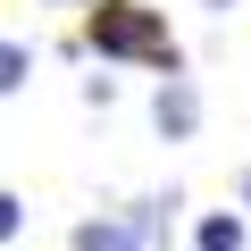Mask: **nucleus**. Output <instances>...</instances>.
Segmentation results:
<instances>
[{"label":"nucleus","mask_w":251,"mask_h":251,"mask_svg":"<svg viewBox=\"0 0 251 251\" xmlns=\"http://www.w3.org/2000/svg\"><path fill=\"white\" fill-rule=\"evenodd\" d=\"M84 34H92V50H100V59H151V67H176L168 25H159L151 9H134V0H100Z\"/></svg>","instance_id":"obj_1"},{"label":"nucleus","mask_w":251,"mask_h":251,"mask_svg":"<svg viewBox=\"0 0 251 251\" xmlns=\"http://www.w3.org/2000/svg\"><path fill=\"white\" fill-rule=\"evenodd\" d=\"M151 234V209H134V218H109V226H75V251H134Z\"/></svg>","instance_id":"obj_2"},{"label":"nucleus","mask_w":251,"mask_h":251,"mask_svg":"<svg viewBox=\"0 0 251 251\" xmlns=\"http://www.w3.org/2000/svg\"><path fill=\"white\" fill-rule=\"evenodd\" d=\"M193 117H201L193 84H184V75H168V92H159V134H193Z\"/></svg>","instance_id":"obj_3"},{"label":"nucleus","mask_w":251,"mask_h":251,"mask_svg":"<svg viewBox=\"0 0 251 251\" xmlns=\"http://www.w3.org/2000/svg\"><path fill=\"white\" fill-rule=\"evenodd\" d=\"M201 251H243V226L234 218H201Z\"/></svg>","instance_id":"obj_4"},{"label":"nucleus","mask_w":251,"mask_h":251,"mask_svg":"<svg viewBox=\"0 0 251 251\" xmlns=\"http://www.w3.org/2000/svg\"><path fill=\"white\" fill-rule=\"evenodd\" d=\"M25 67H34V59H25V42H9V50H0V84H9V92L25 84Z\"/></svg>","instance_id":"obj_5"},{"label":"nucleus","mask_w":251,"mask_h":251,"mask_svg":"<svg viewBox=\"0 0 251 251\" xmlns=\"http://www.w3.org/2000/svg\"><path fill=\"white\" fill-rule=\"evenodd\" d=\"M209 9H234V0H209Z\"/></svg>","instance_id":"obj_6"},{"label":"nucleus","mask_w":251,"mask_h":251,"mask_svg":"<svg viewBox=\"0 0 251 251\" xmlns=\"http://www.w3.org/2000/svg\"><path fill=\"white\" fill-rule=\"evenodd\" d=\"M243 201H251V184H243Z\"/></svg>","instance_id":"obj_7"}]
</instances>
